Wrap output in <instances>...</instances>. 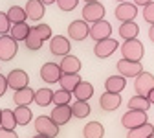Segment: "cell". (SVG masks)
<instances>
[{
    "mask_svg": "<svg viewBox=\"0 0 154 138\" xmlns=\"http://www.w3.org/2000/svg\"><path fill=\"white\" fill-rule=\"evenodd\" d=\"M119 48H121L123 59H128V61H141L143 55H145V46L141 44V41H138V39L125 41Z\"/></svg>",
    "mask_w": 154,
    "mask_h": 138,
    "instance_id": "cell-1",
    "label": "cell"
},
{
    "mask_svg": "<svg viewBox=\"0 0 154 138\" xmlns=\"http://www.w3.org/2000/svg\"><path fill=\"white\" fill-rule=\"evenodd\" d=\"M143 124H149V116L145 111H132L128 109L123 116H121V125L125 129H136V127H141Z\"/></svg>",
    "mask_w": 154,
    "mask_h": 138,
    "instance_id": "cell-2",
    "label": "cell"
},
{
    "mask_svg": "<svg viewBox=\"0 0 154 138\" xmlns=\"http://www.w3.org/2000/svg\"><path fill=\"white\" fill-rule=\"evenodd\" d=\"M105 6L101 2H88L83 6V21L85 22H97V21H103L105 18Z\"/></svg>",
    "mask_w": 154,
    "mask_h": 138,
    "instance_id": "cell-3",
    "label": "cell"
},
{
    "mask_svg": "<svg viewBox=\"0 0 154 138\" xmlns=\"http://www.w3.org/2000/svg\"><path fill=\"white\" fill-rule=\"evenodd\" d=\"M35 131H37V134L55 138L59 134V125H55L50 116H38V118H35Z\"/></svg>",
    "mask_w": 154,
    "mask_h": 138,
    "instance_id": "cell-4",
    "label": "cell"
},
{
    "mask_svg": "<svg viewBox=\"0 0 154 138\" xmlns=\"http://www.w3.org/2000/svg\"><path fill=\"white\" fill-rule=\"evenodd\" d=\"M114 17L121 22H130L138 17V6L134 2H128V0L127 2H119L114 9Z\"/></svg>",
    "mask_w": 154,
    "mask_h": 138,
    "instance_id": "cell-5",
    "label": "cell"
},
{
    "mask_svg": "<svg viewBox=\"0 0 154 138\" xmlns=\"http://www.w3.org/2000/svg\"><path fill=\"white\" fill-rule=\"evenodd\" d=\"M152 88H154V75L150 72L143 70L141 74H138L136 77H134V90H136L138 96H145L147 98V94Z\"/></svg>",
    "mask_w": 154,
    "mask_h": 138,
    "instance_id": "cell-6",
    "label": "cell"
},
{
    "mask_svg": "<svg viewBox=\"0 0 154 138\" xmlns=\"http://www.w3.org/2000/svg\"><path fill=\"white\" fill-rule=\"evenodd\" d=\"M116 68H118L119 75H123L125 79L127 77H136L138 74L143 72L141 61H128V59H119V61L116 63Z\"/></svg>",
    "mask_w": 154,
    "mask_h": 138,
    "instance_id": "cell-7",
    "label": "cell"
},
{
    "mask_svg": "<svg viewBox=\"0 0 154 138\" xmlns=\"http://www.w3.org/2000/svg\"><path fill=\"white\" fill-rule=\"evenodd\" d=\"M118 50H119V43L116 41V39H112V37L105 39V41H97L95 46H94V53H95V57H99V59H106L112 53H116Z\"/></svg>",
    "mask_w": 154,
    "mask_h": 138,
    "instance_id": "cell-8",
    "label": "cell"
},
{
    "mask_svg": "<svg viewBox=\"0 0 154 138\" xmlns=\"http://www.w3.org/2000/svg\"><path fill=\"white\" fill-rule=\"evenodd\" d=\"M6 81H8V88L20 90V88L28 87L29 75H28V72H24V70H20V68H15V70H11V72L6 75Z\"/></svg>",
    "mask_w": 154,
    "mask_h": 138,
    "instance_id": "cell-9",
    "label": "cell"
},
{
    "mask_svg": "<svg viewBox=\"0 0 154 138\" xmlns=\"http://www.w3.org/2000/svg\"><path fill=\"white\" fill-rule=\"evenodd\" d=\"M88 31H90V26L83 18L72 21L68 24V39H72V41H85V39H88Z\"/></svg>",
    "mask_w": 154,
    "mask_h": 138,
    "instance_id": "cell-10",
    "label": "cell"
},
{
    "mask_svg": "<svg viewBox=\"0 0 154 138\" xmlns=\"http://www.w3.org/2000/svg\"><path fill=\"white\" fill-rule=\"evenodd\" d=\"M17 41L11 35H0V61H11L17 55Z\"/></svg>",
    "mask_w": 154,
    "mask_h": 138,
    "instance_id": "cell-11",
    "label": "cell"
},
{
    "mask_svg": "<svg viewBox=\"0 0 154 138\" xmlns=\"http://www.w3.org/2000/svg\"><path fill=\"white\" fill-rule=\"evenodd\" d=\"M72 50V44H70V39L64 37V35H53L50 39V52L53 55H59V57H64L68 55Z\"/></svg>",
    "mask_w": 154,
    "mask_h": 138,
    "instance_id": "cell-12",
    "label": "cell"
},
{
    "mask_svg": "<svg viewBox=\"0 0 154 138\" xmlns=\"http://www.w3.org/2000/svg\"><path fill=\"white\" fill-rule=\"evenodd\" d=\"M112 35V24L108 21H97L90 26V31H88V37H92L95 43L97 41H105Z\"/></svg>",
    "mask_w": 154,
    "mask_h": 138,
    "instance_id": "cell-13",
    "label": "cell"
},
{
    "mask_svg": "<svg viewBox=\"0 0 154 138\" xmlns=\"http://www.w3.org/2000/svg\"><path fill=\"white\" fill-rule=\"evenodd\" d=\"M61 75H63V72L59 68V63H44L41 66V79L44 83H50V85L51 83H59Z\"/></svg>",
    "mask_w": 154,
    "mask_h": 138,
    "instance_id": "cell-14",
    "label": "cell"
},
{
    "mask_svg": "<svg viewBox=\"0 0 154 138\" xmlns=\"http://www.w3.org/2000/svg\"><path fill=\"white\" fill-rule=\"evenodd\" d=\"M123 103V98L121 94H112V92H105L101 94L99 98V107L106 112H114V111H118Z\"/></svg>",
    "mask_w": 154,
    "mask_h": 138,
    "instance_id": "cell-15",
    "label": "cell"
},
{
    "mask_svg": "<svg viewBox=\"0 0 154 138\" xmlns=\"http://www.w3.org/2000/svg\"><path fill=\"white\" fill-rule=\"evenodd\" d=\"M50 118L53 120L55 125H66L70 120H72V107L70 105H55L51 109V114Z\"/></svg>",
    "mask_w": 154,
    "mask_h": 138,
    "instance_id": "cell-16",
    "label": "cell"
},
{
    "mask_svg": "<svg viewBox=\"0 0 154 138\" xmlns=\"http://www.w3.org/2000/svg\"><path fill=\"white\" fill-rule=\"evenodd\" d=\"M24 11H26V17L29 21L38 22L46 13V6L41 2V0H28L26 6H24Z\"/></svg>",
    "mask_w": 154,
    "mask_h": 138,
    "instance_id": "cell-17",
    "label": "cell"
},
{
    "mask_svg": "<svg viewBox=\"0 0 154 138\" xmlns=\"http://www.w3.org/2000/svg\"><path fill=\"white\" fill-rule=\"evenodd\" d=\"M81 61H79V57H75V55H72V53H68V55H64L63 59H61V63H59V68H61V72L63 74H79L81 72Z\"/></svg>",
    "mask_w": 154,
    "mask_h": 138,
    "instance_id": "cell-18",
    "label": "cell"
},
{
    "mask_svg": "<svg viewBox=\"0 0 154 138\" xmlns=\"http://www.w3.org/2000/svg\"><path fill=\"white\" fill-rule=\"evenodd\" d=\"M35 100V90L29 88V87H24L20 90H15L13 94V101L17 107H29Z\"/></svg>",
    "mask_w": 154,
    "mask_h": 138,
    "instance_id": "cell-19",
    "label": "cell"
},
{
    "mask_svg": "<svg viewBox=\"0 0 154 138\" xmlns=\"http://www.w3.org/2000/svg\"><path fill=\"white\" fill-rule=\"evenodd\" d=\"M125 87H127V79H125L123 75H119V74L106 77V81H105L106 92H112V94H121L125 90Z\"/></svg>",
    "mask_w": 154,
    "mask_h": 138,
    "instance_id": "cell-20",
    "label": "cell"
},
{
    "mask_svg": "<svg viewBox=\"0 0 154 138\" xmlns=\"http://www.w3.org/2000/svg\"><path fill=\"white\" fill-rule=\"evenodd\" d=\"M72 96L75 98L77 101H88L90 98L94 96V85L88 81H81L72 92Z\"/></svg>",
    "mask_w": 154,
    "mask_h": 138,
    "instance_id": "cell-21",
    "label": "cell"
},
{
    "mask_svg": "<svg viewBox=\"0 0 154 138\" xmlns=\"http://www.w3.org/2000/svg\"><path fill=\"white\" fill-rule=\"evenodd\" d=\"M118 33H119L121 39H125V41L138 39V35H140V26H138V22H134V21H130V22H121Z\"/></svg>",
    "mask_w": 154,
    "mask_h": 138,
    "instance_id": "cell-22",
    "label": "cell"
},
{
    "mask_svg": "<svg viewBox=\"0 0 154 138\" xmlns=\"http://www.w3.org/2000/svg\"><path fill=\"white\" fill-rule=\"evenodd\" d=\"M31 26L28 22H18V24H11V30H9V35L11 39H15L17 43H24V39L28 37Z\"/></svg>",
    "mask_w": 154,
    "mask_h": 138,
    "instance_id": "cell-23",
    "label": "cell"
},
{
    "mask_svg": "<svg viewBox=\"0 0 154 138\" xmlns=\"http://www.w3.org/2000/svg\"><path fill=\"white\" fill-rule=\"evenodd\" d=\"M13 116H15V122L17 125H20V127H26L31 120H33V112L29 107H17L13 111Z\"/></svg>",
    "mask_w": 154,
    "mask_h": 138,
    "instance_id": "cell-24",
    "label": "cell"
},
{
    "mask_svg": "<svg viewBox=\"0 0 154 138\" xmlns=\"http://www.w3.org/2000/svg\"><path fill=\"white\" fill-rule=\"evenodd\" d=\"M83 79H81V75L79 74H63L61 75V79H59V85L63 90H68V92H73V88L79 85Z\"/></svg>",
    "mask_w": 154,
    "mask_h": 138,
    "instance_id": "cell-25",
    "label": "cell"
},
{
    "mask_svg": "<svg viewBox=\"0 0 154 138\" xmlns=\"http://www.w3.org/2000/svg\"><path fill=\"white\" fill-rule=\"evenodd\" d=\"M85 138H103L105 136V127L99 122H88L83 129Z\"/></svg>",
    "mask_w": 154,
    "mask_h": 138,
    "instance_id": "cell-26",
    "label": "cell"
},
{
    "mask_svg": "<svg viewBox=\"0 0 154 138\" xmlns=\"http://www.w3.org/2000/svg\"><path fill=\"white\" fill-rule=\"evenodd\" d=\"M51 98H53V90H50V88H38V90H35V103L38 105V107H48V105H51Z\"/></svg>",
    "mask_w": 154,
    "mask_h": 138,
    "instance_id": "cell-27",
    "label": "cell"
},
{
    "mask_svg": "<svg viewBox=\"0 0 154 138\" xmlns=\"http://www.w3.org/2000/svg\"><path fill=\"white\" fill-rule=\"evenodd\" d=\"M42 39L41 37H38V33L31 28L29 30V33H28V37L24 39V44H26V48L28 50H31V52H38V50H41L42 48Z\"/></svg>",
    "mask_w": 154,
    "mask_h": 138,
    "instance_id": "cell-28",
    "label": "cell"
},
{
    "mask_svg": "<svg viewBox=\"0 0 154 138\" xmlns=\"http://www.w3.org/2000/svg\"><path fill=\"white\" fill-rule=\"evenodd\" d=\"M6 15H8V18H9L11 24H18V22H26V21H28L26 11H24V8H20V6H11Z\"/></svg>",
    "mask_w": 154,
    "mask_h": 138,
    "instance_id": "cell-29",
    "label": "cell"
},
{
    "mask_svg": "<svg viewBox=\"0 0 154 138\" xmlns=\"http://www.w3.org/2000/svg\"><path fill=\"white\" fill-rule=\"evenodd\" d=\"M0 127H2V129H9V131H15L17 122H15L13 111H9V109H2V111H0Z\"/></svg>",
    "mask_w": 154,
    "mask_h": 138,
    "instance_id": "cell-30",
    "label": "cell"
},
{
    "mask_svg": "<svg viewBox=\"0 0 154 138\" xmlns=\"http://www.w3.org/2000/svg\"><path fill=\"white\" fill-rule=\"evenodd\" d=\"M72 107V118H79V120H83V118H86L88 114H90V105H88V101H77L75 100V103L73 105H70Z\"/></svg>",
    "mask_w": 154,
    "mask_h": 138,
    "instance_id": "cell-31",
    "label": "cell"
},
{
    "mask_svg": "<svg viewBox=\"0 0 154 138\" xmlns=\"http://www.w3.org/2000/svg\"><path fill=\"white\" fill-rule=\"evenodd\" d=\"M128 109H132V111H149L150 109V103H149V100L145 96H132L130 100H128Z\"/></svg>",
    "mask_w": 154,
    "mask_h": 138,
    "instance_id": "cell-32",
    "label": "cell"
},
{
    "mask_svg": "<svg viewBox=\"0 0 154 138\" xmlns=\"http://www.w3.org/2000/svg\"><path fill=\"white\" fill-rule=\"evenodd\" d=\"M152 133H154V125L152 124H143L141 127L130 129L128 134H127V138H149Z\"/></svg>",
    "mask_w": 154,
    "mask_h": 138,
    "instance_id": "cell-33",
    "label": "cell"
},
{
    "mask_svg": "<svg viewBox=\"0 0 154 138\" xmlns=\"http://www.w3.org/2000/svg\"><path fill=\"white\" fill-rule=\"evenodd\" d=\"M72 92H68V90H63V88H59V90H55L53 92V98H51V103L53 105H70V101H72Z\"/></svg>",
    "mask_w": 154,
    "mask_h": 138,
    "instance_id": "cell-34",
    "label": "cell"
},
{
    "mask_svg": "<svg viewBox=\"0 0 154 138\" xmlns=\"http://www.w3.org/2000/svg\"><path fill=\"white\" fill-rule=\"evenodd\" d=\"M33 30L38 33V37H41L42 41H50V39L53 37V33H51V28H50L48 24H44V22H38L37 26H33Z\"/></svg>",
    "mask_w": 154,
    "mask_h": 138,
    "instance_id": "cell-35",
    "label": "cell"
},
{
    "mask_svg": "<svg viewBox=\"0 0 154 138\" xmlns=\"http://www.w3.org/2000/svg\"><path fill=\"white\" fill-rule=\"evenodd\" d=\"M55 4L61 11H73L79 4V0H55Z\"/></svg>",
    "mask_w": 154,
    "mask_h": 138,
    "instance_id": "cell-36",
    "label": "cell"
},
{
    "mask_svg": "<svg viewBox=\"0 0 154 138\" xmlns=\"http://www.w3.org/2000/svg\"><path fill=\"white\" fill-rule=\"evenodd\" d=\"M11 30V22L4 11H0V35H8Z\"/></svg>",
    "mask_w": 154,
    "mask_h": 138,
    "instance_id": "cell-37",
    "label": "cell"
},
{
    "mask_svg": "<svg viewBox=\"0 0 154 138\" xmlns=\"http://www.w3.org/2000/svg\"><path fill=\"white\" fill-rule=\"evenodd\" d=\"M141 15H143V18L149 22V24H154V0L150 4H147V6H143V11H141Z\"/></svg>",
    "mask_w": 154,
    "mask_h": 138,
    "instance_id": "cell-38",
    "label": "cell"
},
{
    "mask_svg": "<svg viewBox=\"0 0 154 138\" xmlns=\"http://www.w3.org/2000/svg\"><path fill=\"white\" fill-rule=\"evenodd\" d=\"M0 138H18V134L15 131H9V129H2V127H0Z\"/></svg>",
    "mask_w": 154,
    "mask_h": 138,
    "instance_id": "cell-39",
    "label": "cell"
},
{
    "mask_svg": "<svg viewBox=\"0 0 154 138\" xmlns=\"http://www.w3.org/2000/svg\"><path fill=\"white\" fill-rule=\"evenodd\" d=\"M6 90H8V81H6V75L0 74V98H2V96L6 94Z\"/></svg>",
    "mask_w": 154,
    "mask_h": 138,
    "instance_id": "cell-40",
    "label": "cell"
},
{
    "mask_svg": "<svg viewBox=\"0 0 154 138\" xmlns=\"http://www.w3.org/2000/svg\"><path fill=\"white\" fill-rule=\"evenodd\" d=\"M150 2H152V0H134V4H136V6H147Z\"/></svg>",
    "mask_w": 154,
    "mask_h": 138,
    "instance_id": "cell-41",
    "label": "cell"
},
{
    "mask_svg": "<svg viewBox=\"0 0 154 138\" xmlns=\"http://www.w3.org/2000/svg\"><path fill=\"white\" fill-rule=\"evenodd\" d=\"M147 100H149V103H150V105H154V88L147 94Z\"/></svg>",
    "mask_w": 154,
    "mask_h": 138,
    "instance_id": "cell-42",
    "label": "cell"
},
{
    "mask_svg": "<svg viewBox=\"0 0 154 138\" xmlns=\"http://www.w3.org/2000/svg\"><path fill=\"white\" fill-rule=\"evenodd\" d=\"M149 39L154 43V24H150V28H149Z\"/></svg>",
    "mask_w": 154,
    "mask_h": 138,
    "instance_id": "cell-43",
    "label": "cell"
},
{
    "mask_svg": "<svg viewBox=\"0 0 154 138\" xmlns=\"http://www.w3.org/2000/svg\"><path fill=\"white\" fill-rule=\"evenodd\" d=\"M41 2H42L44 6H50V4H55V0H41Z\"/></svg>",
    "mask_w": 154,
    "mask_h": 138,
    "instance_id": "cell-44",
    "label": "cell"
},
{
    "mask_svg": "<svg viewBox=\"0 0 154 138\" xmlns=\"http://www.w3.org/2000/svg\"><path fill=\"white\" fill-rule=\"evenodd\" d=\"M85 4H88V2H99V0H83Z\"/></svg>",
    "mask_w": 154,
    "mask_h": 138,
    "instance_id": "cell-45",
    "label": "cell"
},
{
    "mask_svg": "<svg viewBox=\"0 0 154 138\" xmlns=\"http://www.w3.org/2000/svg\"><path fill=\"white\" fill-rule=\"evenodd\" d=\"M33 138H48V136H42V134H35Z\"/></svg>",
    "mask_w": 154,
    "mask_h": 138,
    "instance_id": "cell-46",
    "label": "cell"
},
{
    "mask_svg": "<svg viewBox=\"0 0 154 138\" xmlns=\"http://www.w3.org/2000/svg\"><path fill=\"white\" fill-rule=\"evenodd\" d=\"M149 138H154V133H152V134H150V136H149Z\"/></svg>",
    "mask_w": 154,
    "mask_h": 138,
    "instance_id": "cell-47",
    "label": "cell"
},
{
    "mask_svg": "<svg viewBox=\"0 0 154 138\" xmlns=\"http://www.w3.org/2000/svg\"><path fill=\"white\" fill-rule=\"evenodd\" d=\"M118 2H127V0H118Z\"/></svg>",
    "mask_w": 154,
    "mask_h": 138,
    "instance_id": "cell-48",
    "label": "cell"
},
{
    "mask_svg": "<svg viewBox=\"0 0 154 138\" xmlns=\"http://www.w3.org/2000/svg\"><path fill=\"white\" fill-rule=\"evenodd\" d=\"M152 125H154V124H152Z\"/></svg>",
    "mask_w": 154,
    "mask_h": 138,
    "instance_id": "cell-49",
    "label": "cell"
}]
</instances>
